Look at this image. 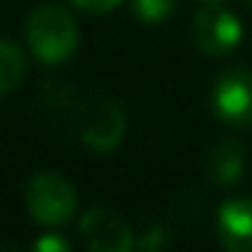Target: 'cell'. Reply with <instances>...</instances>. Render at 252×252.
Wrapping results in <instances>:
<instances>
[{
    "instance_id": "cell-15",
    "label": "cell",
    "mask_w": 252,
    "mask_h": 252,
    "mask_svg": "<svg viewBox=\"0 0 252 252\" xmlns=\"http://www.w3.org/2000/svg\"><path fill=\"white\" fill-rule=\"evenodd\" d=\"M247 3H252V0H247Z\"/></svg>"
},
{
    "instance_id": "cell-13",
    "label": "cell",
    "mask_w": 252,
    "mask_h": 252,
    "mask_svg": "<svg viewBox=\"0 0 252 252\" xmlns=\"http://www.w3.org/2000/svg\"><path fill=\"white\" fill-rule=\"evenodd\" d=\"M35 250H41V252H68L71 244H68V239H63V236H44V239L35 241Z\"/></svg>"
},
{
    "instance_id": "cell-12",
    "label": "cell",
    "mask_w": 252,
    "mask_h": 252,
    "mask_svg": "<svg viewBox=\"0 0 252 252\" xmlns=\"http://www.w3.org/2000/svg\"><path fill=\"white\" fill-rule=\"evenodd\" d=\"M165 244H168V236H165V230L158 228V225H155V228H149L147 233H144V239L138 241V247H141V250H163Z\"/></svg>"
},
{
    "instance_id": "cell-9",
    "label": "cell",
    "mask_w": 252,
    "mask_h": 252,
    "mask_svg": "<svg viewBox=\"0 0 252 252\" xmlns=\"http://www.w3.org/2000/svg\"><path fill=\"white\" fill-rule=\"evenodd\" d=\"M28 73V60L22 49L8 41H0V95H8L25 82Z\"/></svg>"
},
{
    "instance_id": "cell-11",
    "label": "cell",
    "mask_w": 252,
    "mask_h": 252,
    "mask_svg": "<svg viewBox=\"0 0 252 252\" xmlns=\"http://www.w3.org/2000/svg\"><path fill=\"white\" fill-rule=\"evenodd\" d=\"M71 3L79 8V11H84V14H95V17H100V14L114 11V8L120 6L122 0H71Z\"/></svg>"
},
{
    "instance_id": "cell-14",
    "label": "cell",
    "mask_w": 252,
    "mask_h": 252,
    "mask_svg": "<svg viewBox=\"0 0 252 252\" xmlns=\"http://www.w3.org/2000/svg\"><path fill=\"white\" fill-rule=\"evenodd\" d=\"M201 3H222V0H201Z\"/></svg>"
},
{
    "instance_id": "cell-3",
    "label": "cell",
    "mask_w": 252,
    "mask_h": 252,
    "mask_svg": "<svg viewBox=\"0 0 252 252\" xmlns=\"http://www.w3.org/2000/svg\"><path fill=\"white\" fill-rule=\"evenodd\" d=\"M125 127L127 114L114 98H103V95L87 98L76 109L79 138L95 152H111L114 147H120V141L125 138Z\"/></svg>"
},
{
    "instance_id": "cell-1",
    "label": "cell",
    "mask_w": 252,
    "mask_h": 252,
    "mask_svg": "<svg viewBox=\"0 0 252 252\" xmlns=\"http://www.w3.org/2000/svg\"><path fill=\"white\" fill-rule=\"evenodd\" d=\"M28 44L44 65L71 60L79 46V25L63 6H38L28 19Z\"/></svg>"
},
{
    "instance_id": "cell-2",
    "label": "cell",
    "mask_w": 252,
    "mask_h": 252,
    "mask_svg": "<svg viewBox=\"0 0 252 252\" xmlns=\"http://www.w3.org/2000/svg\"><path fill=\"white\" fill-rule=\"evenodd\" d=\"M25 206L38 225L60 228L76 214L79 195L68 179H63L60 174L44 171L25 185Z\"/></svg>"
},
{
    "instance_id": "cell-8",
    "label": "cell",
    "mask_w": 252,
    "mask_h": 252,
    "mask_svg": "<svg viewBox=\"0 0 252 252\" xmlns=\"http://www.w3.org/2000/svg\"><path fill=\"white\" fill-rule=\"evenodd\" d=\"M247 152L239 141H217L206 155V176L220 187H230L244 174Z\"/></svg>"
},
{
    "instance_id": "cell-6",
    "label": "cell",
    "mask_w": 252,
    "mask_h": 252,
    "mask_svg": "<svg viewBox=\"0 0 252 252\" xmlns=\"http://www.w3.org/2000/svg\"><path fill=\"white\" fill-rule=\"evenodd\" d=\"M82 239L95 252H130L136 247L133 230L117 212L106 206H93L79 220Z\"/></svg>"
},
{
    "instance_id": "cell-10",
    "label": "cell",
    "mask_w": 252,
    "mask_h": 252,
    "mask_svg": "<svg viewBox=\"0 0 252 252\" xmlns=\"http://www.w3.org/2000/svg\"><path fill=\"white\" fill-rule=\"evenodd\" d=\"M130 11L141 22L158 25L176 11V0H130Z\"/></svg>"
},
{
    "instance_id": "cell-7",
    "label": "cell",
    "mask_w": 252,
    "mask_h": 252,
    "mask_svg": "<svg viewBox=\"0 0 252 252\" xmlns=\"http://www.w3.org/2000/svg\"><path fill=\"white\" fill-rule=\"evenodd\" d=\"M217 239L228 252H252V198H230L220 206Z\"/></svg>"
},
{
    "instance_id": "cell-4",
    "label": "cell",
    "mask_w": 252,
    "mask_h": 252,
    "mask_svg": "<svg viewBox=\"0 0 252 252\" xmlns=\"http://www.w3.org/2000/svg\"><path fill=\"white\" fill-rule=\"evenodd\" d=\"M212 111L230 127L252 125V73L247 68H228L212 87Z\"/></svg>"
},
{
    "instance_id": "cell-5",
    "label": "cell",
    "mask_w": 252,
    "mask_h": 252,
    "mask_svg": "<svg viewBox=\"0 0 252 252\" xmlns=\"http://www.w3.org/2000/svg\"><path fill=\"white\" fill-rule=\"evenodd\" d=\"M192 38L195 46L209 57H222L233 52L241 41V22L233 11L220 3H206V8L192 17Z\"/></svg>"
}]
</instances>
